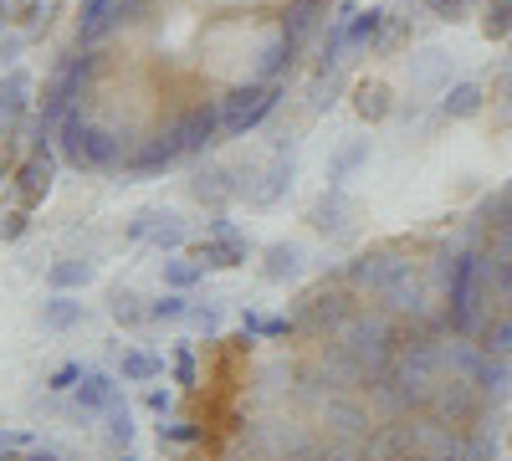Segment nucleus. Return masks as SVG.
<instances>
[{
	"label": "nucleus",
	"mask_w": 512,
	"mask_h": 461,
	"mask_svg": "<svg viewBox=\"0 0 512 461\" xmlns=\"http://www.w3.org/2000/svg\"><path fill=\"white\" fill-rule=\"evenodd\" d=\"M354 113L364 123H384L395 113V93L384 88V82H359V88H354Z\"/></svg>",
	"instance_id": "22"
},
{
	"label": "nucleus",
	"mask_w": 512,
	"mask_h": 461,
	"mask_svg": "<svg viewBox=\"0 0 512 461\" xmlns=\"http://www.w3.org/2000/svg\"><path fill=\"white\" fill-rule=\"evenodd\" d=\"M0 446L6 451H31V431H0Z\"/></svg>",
	"instance_id": "47"
},
{
	"label": "nucleus",
	"mask_w": 512,
	"mask_h": 461,
	"mask_svg": "<svg viewBox=\"0 0 512 461\" xmlns=\"http://www.w3.org/2000/svg\"><path fill=\"white\" fill-rule=\"evenodd\" d=\"M431 405H436V415H441V421L461 426V421H477L482 390H477V380H461V374H451V380H441V385H436Z\"/></svg>",
	"instance_id": "8"
},
{
	"label": "nucleus",
	"mask_w": 512,
	"mask_h": 461,
	"mask_svg": "<svg viewBox=\"0 0 512 461\" xmlns=\"http://www.w3.org/2000/svg\"><path fill=\"white\" fill-rule=\"evenodd\" d=\"M477 339H482L487 354H512V318H492Z\"/></svg>",
	"instance_id": "33"
},
{
	"label": "nucleus",
	"mask_w": 512,
	"mask_h": 461,
	"mask_svg": "<svg viewBox=\"0 0 512 461\" xmlns=\"http://www.w3.org/2000/svg\"><path fill=\"white\" fill-rule=\"evenodd\" d=\"M98 277V267L88 262V257H57L52 267H47V282H52V292H82Z\"/></svg>",
	"instance_id": "21"
},
{
	"label": "nucleus",
	"mask_w": 512,
	"mask_h": 461,
	"mask_svg": "<svg viewBox=\"0 0 512 461\" xmlns=\"http://www.w3.org/2000/svg\"><path fill=\"white\" fill-rule=\"evenodd\" d=\"M395 251H359V257L344 267V282L349 287H359V292H379L384 287V277H390L395 272Z\"/></svg>",
	"instance_id": "14"
},
{
	"label": "nucleus",
	"mask_w": 512,
	"mask_h": 461,
	"mask_svg": "<svg viewBox=\"0 0 512 461\" xmlns=\"http://www.w3.org/2000/svg\"><path fill=\"white\" fill-rule=\"evenodd\" d=\"M31 231V216H26V205L21 211H11V216H0V241H21Z\"/></svg>",
	"instance_id": "37"
},
{
	"label": "nucleus",
	"mask_w": 512,
	"mask_h": 461,
	"mask_svg": "<svg viewBox=\"0 0 512 461\" xmlns=\"http://www.w3.org/2000/svg\"><path fill=\"white\" fill-rule=\"evenodd\" d=\"M175 134H180L185 159H195V154H205V149H216V139H226V129H221V98L185 108V113L175 118Z\"/></svg>",
	"instance_id": "5"
},
{
	"label": "nucleus",
	"mask_w": 512,
	"mask_h": 461,
	"mask_svg": "<svg viewBox=\"0 0 512 461\" xmlns=\"http://www.w3.org/2000/svg\"><path fill=\"white\" fill-rule=\"evenodd\" d=\"M384 303V313H420V277H415V262H395V272L384 277V287L374 292Z\"/></svg>",
	"instance_id": "11"
},
{
	"label": "nucleus",
	"mask_w": 512,
	"mask_h": 461,
	"mask_svg": "<svg viewBox=\"0 0 512 461\" xmlns=\"http://www.w3.org/2000/svg\"><path fill=\"white\" fill-rule=\"evenodd\" d=\"M507 451H512V436H507Z\"/></svg>",
	"instance_id": "56"
},
{
	"label": "nucleus",
	"mask_w": 512,
	"mask_h": 461,
	"mask_svg": "<svg viewBox=\"0 0 512 461\" xmlns=\"http://www.w3.org/2000/svg\"><path fill=\"white\" fill-rule=\"evenodd\" d=\"M26 113H31V77L21 67H11L6 77H0V139L26 129Z\"/></svg>",
	"instance_id": "9"
},
{
	"label": "nucleus",
	"mask_w": 512,
	"mask_h": 461,
	"mask_svg": "<svg viewBox=\"0 0 512 461\" xmlns=\"http://www.w3.org/2000/svg\"><path fill=\"white\" fill-rule=\"evenodd\" d=\"M308 6H328V0H308Z\"/></svg>",
	"instance_id": "54"
},
{
	"label": "nucleus",
	"mask_w": 512,
	"mask_h": 461,
	"mask_svg": "<svg viewBox=\"0 0 512 461\" xmlns=\"http://www.w3.org/2000/svg\"><path fill=\"white\" fill-rule=\"evenodd\" d=\"M190 298H185V292H175V287H164V298H154L149 303V323H185L190 318Z\"/></svg>",
	"instance_id": "30"
},
{
	"label": "nucleus",
	"mask_w": 512,
	"mask_h": 461,
	"mask_svg": "<svg viewBox=\"0 0 512 461\" xmlns=\"http://www.w3.org/2000/svg\"><path fill=\"white\" fill-rule=\"evenodd\" d=\"M21 47H26V36H0V62H6V67H16V57H21Z\"/></svg>",
	"instance_id": "44"
},
{
	"label": "nucleus",
	"mask_w": 512,
	"mask_h": 461,
	"mask_svg": "<svg viewBox=\"0 0 512 461\" xmlns=\"http://www.w3.org/2000/svg\"><path fill=\"white\" fill-rule=\"evenodd\" d=\"M349 292H333V287H318L303 298V308H297V328L308 333H328V328H344L349 323Z\"/></svg>",
	"instance_id": "6"
},
{
	"label": "nucleus",
	"mask_w": 512,
	"mask_h": 461,
	"mask_svg": "<svg viewBox=\"0 0 512 461\" xmlns=\"http://www.w3.org/2000/svg\"><path fill=\"white\" fill-rule=\"evenodd\" d=\"M82 323V303H77V292H52L47 303H41V328H52V333H67Z\"/></svg>",
	"instance_id": "23"
},
{
	"label": "nucleus",
	"mask_w": 512,
	"mask_h": 461,
	"mask_svg": "<svg viewBox=\"0 0 512 461\" xmlns=\"http://www.w3.org/2000/svg\"><path fill=\"white\" fill-rule=\"evenodd\" d=\"M57 154L72 164V170H82V175H108V170H123L134 149H123L118 134L98 129V123L82 113V108H72L57 123Z\"/></svg>",
	"instance_id": "1"
},
{
	"label": "nucleus",
	"mask_w": 512,
	"mask_h": 461,
	"mask_svg": "<svg viewBox=\"0 0 512 461\" xmlns=\"http://www.w3.org/2000/svg\"><path fill=\"white\" fill-rule=\"evenodd\" d=\"M175 380H180L185 390L195 385V354H190V349H175Z\"/></svg>",
	"instance_id": "43"
},
{
	"label": "nucleus",
	"mask_w": 512,
	"mask_h": 461,
	"mask_svg": "<svg viewBox=\"0 0 512 461\" xmlns=\"http://www.w3.org/2000/svg\"><path fill=\"white\" fill-rule=\"evenodd\" d=\"M108 318H113V323H123V328H139V323H149V308H144L139 292L113 287V292H108Z\"/></svg>",
	"instance_id": "26"
},
{
	"label": "nucleus",
	"mask_w": 512,
	"mask_h": 461,
	"mask_svg": "<svg viewBox=\"0 0 512 461\" xmlns=\"http://www.w3.org/2000/svg\"><path fill=\"white\" fill-rule=\"evenodd\" d=\"M241 333H262V313L256 308H241Z\"/></svg>",
	"instance_id": "48"
},
{
	"label": "nucleus",
	"mask_w": 512,
	"mask_h": 461,
	"mask_svg": "<svg viewBox=\"0 0 512 461\" xmlns=\"http://www.w3.org/2000/svg\"><path fill=\"white\" fill-rule=\"evenodd\" d=\"M308 226H313V231H323V236H338V231L349 226V195H344V185H328V190L313 200Z\"/></svg>",
	"instance_id": "15"
},
{
	"label": "nucleus",
	"mask_w": 512,
	"mask_h": 461,
	"mask_svg": "<svg viewBox=\"0 0 512 461\" xmlns=\"http://www.w3.org/2000/svg\"><path fill=\"white\" fill-rule=\"evenodd\" d=\"M118 374H123L128 385H154L159 374H164V364H159L154 354H144V349H128L123 364H118Z\"/></svg>",
	"instance_id": "28"
},
{
	"label": "nucleus",
	"mask_w": 512,
	"mask_h": 461,
	"mask_svg": "<svg viewBox=\"0 0 512 461\" xmlns=\"http://www.w3.org/2000/svg\"><path fill=\"white\" fill-rule=\"evenodd\" d=\"M52 180H57V164H52V149L47 154H31L21 170H16V195H21V205L31 211V205H41L52 195Z\"/></svg>",
	"instance_id": "13"
},
{
	"label": "nucleus",
	"mask_w": 512,
	"mask_h": 461,
	"mask_svg": "<svg viewBox=\"0 0 512 461\" xmlns=\"http://www.w3.org/2000/svg\"><path fill=\"white\" fill-rule=\"evenodd\" d=\"M36 11H41V0H0V16L6 21H36Z\"/></svg>",
	"instance_id": "36"
},
{
	"label": "nucleus",
	"mask_w": 512,
	"mask_h": 461,
	"mask_svg": "<svg viewBox=\"0 0 512 461\" xmlns=\"http://www.w3.org/2000/svg\"><path fill=\"white\" fill-rule=\"evenodd\" d=\"M472 380H477L482 400H502V395H512V354H487V349H482Z\"/></svg>",
	"instance_id": "18"
},
{
	"label": "nucleus",
	"mask_w": 512,
	"mask_h": 461,
	"mask_svg": "<svg viewBox=\"0 0 512 461\" xmlns=\"http://www.w3.org/2000/svg\"><path fill=\"white\" fill-rule=\"evenodd\" d=\"M277 103H282L277 82H246V88H231V93L221 98V129H226V139L251 134L262 118L277 113Z\"/></svg>",
	"instance_id": "4"
},
{
	"label": "nucleus",
	"mask_w": 512,
	"mask_h": 461,
	"mask_svg": "<svg viewBox=\"0 0 512 461\" xmlns=\"http://www.w3.org/2000/svg\"><path fill=\"white\" fill-rule=\"evenodd\" d=\"M175 159H185V149H180V134H175V123L169 129H159V134H149L134 154H128V164H123V175H164Z\"/></svg>",
	"instance_id": "7"
},
{
	"label": "nucleus",
	"mask_w": 512,
	"mask_h": 461,
	"mask_svg": "<svg viewBox=\"0 0 512 461\" xmlns=\"http://www.w3.org/2000/svg\"><path fill=\"white\" fill-rule=\"evenodd\" d=\"M159 441L190 446V441H200V426H190V421H169V426H159Z\"/></svg>",
	"instance_id": "38"
},
{
	"label": "nucleus",
	"mask_w": 512,
	"mask_h": 461,
	"mask_svg": "<svg viewBox=\"0 0 512 461\" xmlns=\"http://www.w3.org/2000/svg\"><path fill=\"white\" fill-rule=\"evenodd\" d=\"M431 16H441V21H461L466 16V0H420Z\"/></svg>",
	"instance_id": "39"
},
{
	"label": "nucleus",
	"mask_w": 512,
	"mask_h": 461,
	"mask_svg": "<svg viewBox=\"0 0 512 461\" xmlns=\"http://www.w3.org/2000/svg\"><path fill=\"white\" fill-rule=\"evenodd\" d=\"M185 323H195L200 333H216V328H221V308H190Z\"/></svg>",
	"instance_id": "42"
},
{
	"label": "nucleus",
	"mask_w": 512,
	"mask_h": 461,
	"mask_svg": "<svg viewBox=\"0 0 512 461\" xmlns=\"http://www.w3.org/2000/svg\"><path fill=\"white\" fill-rule=\"evenodd\" d=\"M487 108V88L482 82H451V88L441 93V113L446 118H477Z\"/></svg>",
	"instance_id": "20"
},
{
	"label": "nucleus",
	"mask_w": 512,
	"mask_h": 461,
	"mask_svg": "<svg viewBox=\"0 0 512 461\" xmlns=\"http://www.w3.org/2000/svg\"><path fill=\"white\" fill-rule=\"evenodd\" d=\"M0 461H26V451H6V446H0Z\"/></svg>",
	"instance_id": "50"
},
{
	"label": "nucleus",
	"mask_w": 512,
	"mask_h": 461,
	"mask_svg": "<svg viewBox=\"0 0 512 461\" xmlns=\"http://www.w3.org/2000/svg\"><path fill=\"white\" fill-rule=\"evenodd\" d=\"M123 21V0H82L77 11V47H98L103 36H113Z\"/></svg>",
	"instance_id": "10"
},
{
	"label": "nucleus",
	"mask_w": 512,
	"mask_h": 461,
	"mask_svg": "<svg viewBox=\"0 0 512 461\" xmlns=\"http://www.w3.org/2000/svg\"><path fill=\"white\" fill-rule=\"evenodd\" d=\"M159 277H164V287H175V292H190L200 277H205V267L190 257V251H185V257H180V251H169V257L159 262Z\"/></svg>",
	"instance_id": "24"
},
{
	"label": "nucleus",
	"mask_w": 512,
	"mask_h": 461,
	"mask_svg": "<svg viewBox=\"0 0 512 461\" xmlns=\"http://www.w3.org/2000/svg\"><path fill=\"white\" fill-rule=\"evenodd\" d=\"M93 72H98V52L93 47H77V52H67L62 62H57V72L47 77V88H41V123L57 134V123L72 113V108H82V93H88V82H93Z\"/></svg>",
	"instance_id": "3"
},
{
	"label": "nucleus",
	"mask_w": 512,
	"mask_h": 461,
	"mask_svg": "<svg viewBox=\"0 0 512 461\" xmlns=\"http://www.w3.org/2000/svg\"><path fill=\"white\" fill-rule=\"evenodd\" d=\"M108 441H113V446H123V451L134 446V421H128V405H123V400L108 410Z\"/></svg>",
	"instance_id": "35"
},
{
	"label": "nucleus",
	"mask_w": 512,
	"mask_h": 461,
	"mask_svg": "<svg viewBox=\"0 0 512 461\" xmlns=\"http://www.w3.org/2000/svg\"><path fill=\"white\" fill-rule=\"evenodd\" d=\"M159 216H164L159 205H144V211H134V216L123 221V236H128V241H149L154 226H159Z\"/></svg>",
	"instance_id": "34"
},
{
	"label": "nucleus",
	"mask_w": 512,
	"mask_h": 461,
	"mask_svg": "<svg viewBox=\"0 0 512 461\" xmlns=\"http://www.w3.org/2000/svg\"><path fill=\"white\" fill-rule=\"evenodd\" d=\"M466 461H497V441L492 436H472L466 441Z\"/></svg>",
	"instance_id": "41"
},
{
	"label": "nucleus",
	"mask_w": 512,
	"mask_h": 461,
	"mask_svg": "<svg viewBox=\"0 0 512 461\" xmlns=\"http://www.w3.org/2000/svg\"><path fill=\"white\" fill-rule=\"evenodd\" d=\"M6 26H11V21H6V16H0V36H6Z\"/></svg>",
	"instance_id": "52"
},
{
	"label": "nucleus",
	"mask_w": 512,
	"mask_h": 461,
	"mask_svg": "<svg viewBox=\"0 0 512 461\" xmlns=\"http://www.w3.org/2000/svg\"><path fill=\"white\" fill-rule=\"evenodd\" d=\"M267 185H251V205H277L282 195H287V185H292V154H287V144H277V154H272V164H267V175H262Z\"/></svg>",
	"instance_id": "19"
},
{
	"label": "nucleus",
	"mask_w": 512,
	"mask_h": 461,
	"mask_svg": "<svg viewBox=\"0 0 512 461\" xmlns=\"http://www.w3.org/2000/svg\"><path fill=\"white\" fill-rule=\"evenodd\" d=\"M246 185L236 180V170H221V164H205V170H195V180H190V195L200 200V205H210V211H221L226 200H236Z\"/></svg>",
	"instance_id": "12"
},
{
	"label": "nucleus",
	"mask_w": 512,
	"mask_h": 461,
	"mask_svg": "<svg viewBox=\"0 0 512 461\" xmlns=\"http://www.w3.org/2000/svg\"><path fill=\"white\" fill-rule=\"evenodd\" d=\"M364 159H369V139H354V144H344V149L333 154V164H328V185H344V180L359 170Z\"/></svg>",
	"instance_id": "29"
},
{
	"label": "nucleus",
	"mask_w": 512,
	"mask_h": 461,
	"mask_svg": "<svg viewBox=\"0 0 512 461\" xmlns=\"http://www.w3.org/2000/svg\"><path fill=\"white\" fill-rule=\"evenodd\" d=\"M338 344H344V354L354 359L359 380H379V374L395 364V354H400V339H395V328H390L384 313H349L344 339Z\"/></svg>",
	"instance_id": "2"
},
{
	"label": "nucleus",
	"mask_w": 512,
	"mask_h": 461,
	"mask_svg": "<svg viewBox=\"0 0 512 461\" xmlns=\"http://www.w3.org/2000/svg\"><path fill=\"white\" fill-rule=\"evenodd\" d=\"M297 328V318H262V339H287Z\"/></svg>",
	"instance_id": "45"
},
{
	"label": "nucleus",
	"mask_w": 512,
	"mask_h": 461,
	"mask_svg": "<svg viewBox=\"0 0 512 461\" xmlns=\"http://www.w3.org/2000/svg\"><path fill=\"white\" fill-rule=\"evenodd\" d=\"M144 405H149V410L159 415V421H164V415L175 410V395H169V390H149V395H144Z\"/></svg>",
	"instance_id": "46"
},
{
	"label": "nucleus",
	"mask_w": 512,
	"mask_h": 461,
	"mask_svg": "<svg viewBox=\"0 0 512 461\" xmlns=\"http://www.w3.org/2000/svg\"><path fill=\"white\" fill-rule=\"evenodd\" d=\"M149 246L164 251V257H169V251H185V221H180L175 211H164L159 226H154V236H149Z\"/></svg>",
	"instance_id": "31"
},
{
	"label": "nucleus",
	"mask_w": 512,
	"mask_h": 461,
	"mask_svg": "<svg viewBox=\"0 0 512 461\" xmlns=\"http://www.w3.org/2000/svg\"><path fill=\"white\" fill-rule=\"evenodd\" d=\"M384 21H390V11H354V21H349V52H364V47H374L379 41V31H384Z\"/></svg>",
	"instance_id": "27"
},
{
	"label": "nucleus",
	"mask_w": 512,
	"mask_h": 461,
	"mask_svg": "<svg viewBox=\"0 0 512 461\" xmlns=\"http://www.w3.org/2000/svg\"><path fill=\"white\" fill-rule=\"evenodd\" d=\"M77 405L82 410H113L118 400H123V390H118V380H113V374H103V369H82V380H77Z\"/></svg>",
	"instance_id": "16"
},
{
	"label": "nucleus",
	"mask_w": 512,
	"mask_h": 461,
	"mask_svg": "<svg viewBox=\"0 0 512 461\" xmlns=\"http://www.w3.org/2000/svg\"><path fill=\"white\" fill-rule=\"evenodd\" d=\"M6 175H11V164H6V159H0V185H6Z\"/></svg>",
	"instance_id": "51"
},
{
	"label": "nucleus",
	"mask_w": 512,
	"mask_h": 461,
	"mask_svg": "<svg viewBox=\"0 0 512 461\" xmlns=\"http://www.w3.org/2000/svg\"><path fill=\"white\" fill-rule=\"evenodd\" d=\"M26 461H62V456H57V451H47V446H31V451H26Z\"/></svg>",
	"instance_id": "49"
},
{
	"label": "nucleus",
	"mask_w": 512,
	"mask_h": 461,
	"mask_svg": "<svg viewBox=\"0 0 512 461\" xmlns=\"http://www.w3.org/2000/svg\"><path fill=\"white\" fill-rule=\"evenodd\" d=\"M77 380H82V364H62V369H52V380H47V390H77Z\"/></svg>",
	"instance_id": "40"
},
{
	"label": "nucleus",
	"mask_w": 512,
	"mask_h": 461,
	"mask_svg": "<svg viewBox=\"0 0 512 461\" xmlns=\"http://www.w3.org/2000/svg\"><path fill=\"white\" fill-rule=\"evenodd\" d=\"M303 262H308V251L297 241H277V246L262 251V277L267 282H297L303 277Z\"/></svg>",
	"instance_id": "17"
},
{
	"label": "nucleus",
	"mask_w": 512,
	"mask_h": 461,
	"mask_svg": "<svg viewBox=\"0 0 512 461\" xmlns=\"http://www.w3.org/2000/svg\"><path fill=\"white\" fill-rule=\"evenodd\" d=\"M318 26H323V6H308V0H292L287 16H282V31L292 36V47H303Z\"/></svg>",
	"instance_id": "25"
},
{
	"label": "nucleus",
	"mask_w": 512,
	"mask_h": 461,
	"mask_svg": "<svg viewBox=\"0 0 512 461\" xmlns=\"http://www.w3.org/2000/svg\"><path fill=\"white\" fill-rule=\"evenodd\" d=\"M118 461H134V456H128V451H123V456H118Z\"/></svg>",
	"instance_id": "55"
},
{
	"label": "nucleus",
	"mask_w": 512,
	"mask_h": 461,
	"mask_svg": "<svg viewBox=\"0 0 512 461\" xmlns=\"http://www.w3.org/2000/svg\"><path fill=\"white\" fill-rule=\"evenodd\" d=\"M482 36H487V41H507V36H512V0H487Z\"/></svg>",
	"instance_id": "32"
},
{
	"label": "nucleus",
	"mask_w": 512,
	"mask_h": 461,
	"mask_svg": "<svg viewBox=\"0 0 512 461\" xmlns=\"http://www.w3.org/2000/svg\"><path fill=\"white\" fill-rule=\"evenodd\" d=\"M466 6H487V0H466Z\"/></svg>",
	"instance_id": "53"
}]
</instances>
